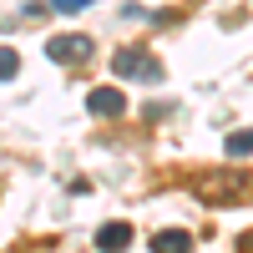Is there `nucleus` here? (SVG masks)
Here are the masks:
<instances>
[{
  "label": "nucleus",
  "mask_w": 253,
  "mask_h": 253,
  "mask_svg": "<svg viewBox=\"0 0 253 253\" xmlns=\"http://www.w3.org/2000/svg\"><path fill=\"white\" fill-rule=\"evenodd\" d=\"M223 152L233 157V162H243V157H253V132H233V137L223 142Z\"/></svg>",
  "instance_id": "nucleus-7"
},
{
  "label": "nucleus",
  "mask_w": 253,
  "mask_h": 253,
  "mask_svg": "<svg viewBox=\"0 0 253 253\" xmlns=\"http://www.w3.org/2000/svg\"><path fill=\"white\" fill-rule=\"evenodd\" d=\"M15 71H20V56L10 46H0V81H15Z\"/></svg>",
  "instance_id": "nucleus-8"
},
{
  "label": "nucleus",
  "mask_w": 253,
  "mask_h": 253,
  "mask_svg": "<svg viewBox=\"0 0 253 253\" xmlns=\"http://www.w3.org/2000/svg\"><path fill=\"white\" fill-rule=\"evenodd\" d=\"M91 0H51V10H61V15H76V10H86Z\"/></svg>",
  "instance_id": "nucleus-9"
},
{
  "label": "nucleus",
  "mask_w": 253,
  "mask_h": 253,
  "mask_svg": "<svg viewBox=\"0 0 253 253\" xmlns=\"http://www.w3.org/2000/svg\"><path fill=\"white\" fill-rule=\"evenodd\" d=\"M248 187H253V182H248V177H238V172H203L193 193H198L203 203L223 208V203H243V198H248Z\"/></svg>",
  "instance_id": "nucleus-1"
},
{
  "label": "nucleus",
  "mask_w": 253,
  "mask_h": 253,
  "mask_svg": "<svg viewBox=\"0 0 253 253\" xmlns=\"http://www.w3.org/2000/svg\"><path fill=\"white\" fill-rule=\"evenodd\" d=\"M86 107H91V117H122L126 112V96L117 86H91L86 91Z\"/></svg>",
  "instance_id": "nucleus-4"
},
{
  "label": "nucleus",
  "mask_w": 253,
  "mask_h": 253,
  "mask_svg": "<svg viewBox=\"0 0 253 253\" xmlns=\"http://www.w3.org/2000/svg\"><path fill=\"white\" fill-rule=\"evenodd\" d=\"M187 248H193V238H187L182 228H162L152 238V253H187Z\"/></svg>",
  "instance_id": "nucleus-6"
},
{
  "label": "nucleus",
  "mask_w": 253,
  "mask_h": 253,
  "mask_svg": "<svg viewBox=\"0 0 253 253\" xmlns=\"http://www.w3.org/2000/svg\"><path fill=\"white\" fill-rule=\"evenodd\" d=\"M112 71H117V81H162L157 56L142 51V46H122V51L112 56Z\"/></svg>",
  "instance_id": "nucleus-2"
},
{
  "label": "nucleus",
  "mask_w": 253,
  "mask_h": 253,
  "mask_svg": "<svg viewBox=\"0 0 253 253\" xmlns=\"http://www.w3.org/2000/svg\"><path fill=\"white\" fill-rule=\"evenodd\" d=\"M126 243H132V228L126 223H101L96 228V248L101 253H126Z\"/></svg>",
  "instance_id": "nucleus-5"
},
{
  "label": "nucleus",
  "mask_w": 253,
  "mask_h": 253,
  "mask_svg": "<svg viewBox=\"0 0 253 253\" xmlns=\"http://www.w3.org/2000/svg\"><path fill=\"white\" fill-rule=\"evenodd\" d=\"M46 56L56 66H81V61H91V36H51Z\"/></svg>",
  "instance_id": "nucleus-3"
}]
</instances>
